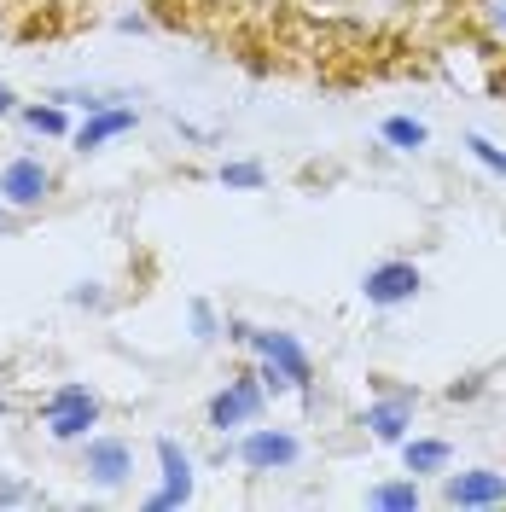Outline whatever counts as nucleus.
Masks as SVG:
<instances>
[{"instance_id": "f257e3e1", "label": "nucleus", "mask_w": 506, "mask_h": 512, "mask_svg": "<svg viewBox=\"0 0 506 512\" xmlns=\"http://www.w3.org/2000/svg\"><path fill=\"white\" fill-rule=\"evenodd\" d=\"M227 332L262 350V361H268V367H262V384H291V390H309L315 367H309V350H303L291 332H256V326H245V320H233Z\"/></svg>"}, {"instance_id": "f03ea898", "label": "nucleus", "mask_w": 506, "mask_h": 512, "mask_svg": "<svg viewBox=\"0 0 506 512\" xmlns=\"http://www.w3.org/2000/svg\"><path fill=\"white\" fill-rule=\"evenodd\" d=\"M94 419H99L94 390H88V384H59L53 402H47V437H53V443H76V437H88Z\"/></svg>"}, {"instance_id": "7ed1b4c3", "label": "nucleus", "mask_w": 506, "mask_h": 512, "mask_svg": "<svg viewBox=\"0 0 506 512\" xmlns=\"http://www.w3.org/2000/svg\"><path fill=\"white\" fill-rule=\"evenodd\" d=\"M262 396H268V384L262 373H239V379H227V390L210 402V425L216 431H233V425H251L262 414Z\"/></svg>"}, {"instance_id": "20e7f679", "label": "nucleus", "mask_w": 506, "mask_h": 512, "mask_svg": "<svg viewBox=\"0 0 506 512\" xmlns=\"http://www.w3.org/2000/svg\"><path fill=\"white\" fill-rule=\"evenodd\" d=\"M239 460H245L251 472H285V466H297V460H303V443H297L291 431L256 425V431H245V443H239Z\"/></svg>"}, {"instance_id": "39448f33", "label": "nucleus", "mask_w": 506, "mask_h": 512, "mask_svg": "<svg viewBox=\"0 0 506 512\" xmlns=\"http://www.w3.org/2000/svg\"><path fill=\"white\" fill-rule=\"evenodd\" d=\"M419 268L413 262H379V268H367V280H361V291H367V303L373 309H396V303H413L419 297Z\"/></svg>"}, {"instance_id": "423d86ee", "label": "nucleus", "mask_w": 506, "mask_h": 512, "mask_svg": "<svg viewBox=\"0 0 506 512\" xmlns=\"http://www.w3.org/2000/svg\"><path fill=\"white\" fill-rule=\"evenodd\" d=\"M158 460H163V489L146 501V507H152V512L187 507V501H192V460H187V448L175 443V437H158Z\"/></svg>"}, {"instance_id": "0eeeda50", "label": "nucleus", "mask_w": 506, "mask_h": 512, "mask_svg": "<svg viewBox=\"0 0 506 512\" xmlns=\"http://www.w3.org/2000/svg\"><path fill=\"white\" fill-rule=\"evenodd\" d=\"M443 501L448 507H506V478L477 466V472H460V478L443 483Z\"/></svg>"}, {"instance_id": "6e6552de", "label": "nucleus", "mask_w": 506, "mask_h": 512, "mask_svg": "<svg viewBox=\"0 0 506 512\" xmlns=\"http://www.w3.org/2000/svg\"><path fill=\"white\" fill-rule=\"evenodd\" d=\"M47 187H53V175H47L35 158H18V163L0 169V198H6L12 210H35V204L47 198Z\"/></svg>"}, {"instance_id": "1a4fd4ad", "label": "nucleus", "mask_w": 506, "mask_h": 512, "mask_svg": "<svg viewBox=\"0 0 506 512\" xmlns=\"http://www.w3.org/2000/svg\"><path fill=\"white\" fill-rule=\"evenodd\" d=\"M128 472H134V448L123 437H88V478L105 483V489H117Z\"/></svg>"}, {"instance_id": "9d476101", "label": "nucleus", "mask_w": 506, "mask_h": 512, "mask_svg": "<svg viewBox=\"0 0 506 512\" xmlns=\"http://www.w3.org/2000/svg\"><path fill=\"white\" fill-rule=\"evenodd\" d=\"M408 419H413V396H390V402H373L367 408V425L379 443H402L408 437Z\"/></svg>"}, {"instance_id": "9b49d317", "label": "nucleus", "mask_w": 506, "mask_h": 512, "mask_svg": "<svg viewBox=\"0 0 506 512\" xmlns=\"http://www.w3.org/2000/svg\"><path fill=\"white\" fill-rule=\"evenodd\" d=\"M128 128H134V111H123V105H117V111H94L88 123L76 128V146H82V152H94V146H105V140L128 134Z\"/></svg>"}, {"instance_id": "f8f14e48", "label": "nucleus", "mask_w": 506, "mask_h": 512, "mask_svg": "<svg viewBox=\"0 0 506 512\" xmlns=\"http://www.w3.org/2000/svg\"><path fill=\"white\" fill-rule=\"evenodd\" d=\"M448 454H454V448H448L443 437H419V443H402V460H408L413 478H419V472H443Z\"/></svg>"}, {"instance_id": "ddd939ff", "label": "nucleus", "mask_w": 506, "mask_h": 512, "mask_svg": "<svg viewBox=\"0 0 506 512\" xmlns=\"http://www.w3.org/2000/svg\"><path fill=\"white\" fill-rule=\"evenodd\" d=\"M367 507L373 512H413L419 507V483H373V489H367Z\"/></svg>"}, {"instance_id": "4468645a", "label": "nucleus", "mask_w": 506, "mask_h": 512, "mask_svg": "<svg viewBox=\"0 0 506 512\" xmlns=\"http://www.w3.org/2000/svg\"><path fill=\"white\" fill-rule=\"evenodd\" d=\"M384 140H390L396 152H419V146H425V123H419V117H384Z\"/></svg>"}, {"instance_id": "2eb2a0df", "label": "nucleus", "mask_w": 506, "mask_h": 512, "mask_svg": "<svg viewBox=\"0 0 506 512\" xmlns=\"http://www.w3.org/2000/svg\"><path fill=\"white\" fill-rule=\"evenodd\" d=\"M268 181L262 175V163H222V187H239V192H256Z\"/></svg>"}, {"instance_id": "dca6fc26", "label": "nucleus", "mask_w": 506, "mask_h": 512, "mask_svg": "<svg viewBox=\"0 0 506 512\" xmlns=\"http://www.w3.org/2000/svg\"><path fill=\"white\" fill-rule=\"evenodd\" d=\"M24 123H30L35 134H64V128H70V117H64L59 105H30V111H24Z\"/></svg>"}, {"instance_id": "f3484780", "label": "nucleus", "mask_w": 506, "mask_h": 512, "mask_svg": "<svg viewBox=\"0 0 506 512\" xmlns=\"http://www.w3.org/2000/svg\"><path fill=\"white\" fill-rule=\"evenodd\" d=\"M466 146H472V158L483 163V169H495V175H506V152H501V146H489V140H483V134H472V140H466Z\"/></svg>"}, {"instance_id": "a211bd4d", "label": "nucleus", "mask_w": 506, "mask_h": 512, "mask_svg": "<svg viewBox=\"0 0 506 512\" xmlns=\"http://www.w3.org/2000/svg\"><path fill=\"white\" fill-rule=\"evenodd\" d=\"M192 326H198V338H216V320H210L204 303H192Z\"/></svg>"}, {"instance_id": "6ab92c4d", "label": "nucleus", "mask_w": 506, "mask_h": 512, "mask_svg": "<svg viewBox=\"0 0 506 512\" xmlns=\"http://www.w3.org/2000/svg\"><path fill=\"white\" fill-rule=\"evenodd\" d=\"M0 501H30V489L24 483H0Z\"/></svg>"}, {"instance_id": "aec40b11", "label": "nucleus", "mask_w": 506, "mask_h": 512, "mask_svg": "<svg viewBox=\"0 0 506 512\" xmlns=\"http://www.w3.org/2000/svg\"><path fill=\"white\" fill-rule=\"evenodd\" d=\"M489 18H495V30L506 35V0H495V6H489Z\"/></svg>"}, {"instance_id": "412c9836", "label": "nucleus", "mask_w": 506, "mask_h": 512, "mask_svg": "<svg viewBox=\"0 0 506 512\" xmlns=\"http://www.w3.org/2000/svg\"><path fill=\"white\" fill-rule=\"evenodd\" d=\"M6 111H12V88H6V82H0V117H6Z\"/></svg>"}, {"instance_id": "4be33fe9", "label": "nucleus", "mask_w": 506, "mask_h": 512, "mask_svg": "<svg viewBox=\"0 0 506 512\" xmlns=\"http://www.w3.org/2000/svg\"><path fill=\"white\" fill-rule=\"evenodd\" d=\"M0 227H6V216H0Z\"/></svg>"}]
</instances>
